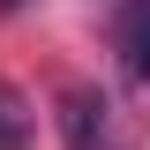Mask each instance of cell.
Segmentation results:
<instances>
[{
    "label": "cell",
    "mask_w": 150,
    "mask_h": 150,
    "mask_svg": "<svg viewBox=\"0 0 150 150\" xmlns=\"http://www.w3.org/2000/svg\"><path fill=\"white\" fill-rule=\"evenodd\" d=\"M0 8H23V0H0Z\"/></svg>",
    "instance_id": "4"
},
{
    "label": "cell",
    "mask_w": 150,
    "mask_h": 150,
    "mask_svg": "<svg viewBox=\"0 0 150 150\" xmlns=\"http://www.w3.org/2000/svg\"><path fill=\"white\" fill-rule=\"evenodd\" d=\"M120 45H128V68L150 83V0H135V8H128V23H120Z\"/></svg>",
    "instance_id": "2"
},
{
    "label": "cell",
    "mask_w": 150,
    "mask_h": 150,
    "mask_svg": "<svg viewBox=\"0 0 150 150\" xmlns=\"http://www.w3.org/2000/svg\"><path fill=\"white\" fill-rule=\"evenodd\" d=\"M53 120H60V143L68 150H112V105L90 90V83H68Z\"/></svg>",
    "instance_id": "1"
},
{
    "label": "cell",
    "mask_w": 150,
    "mask_h": 150,
    "mask_svg": "<svg viewBox=\"0 0 150 150\" xmlns=\"http://www.w3.org/2000/svg\"><path fill=\"white\" fill-rule=\"evenodd\" d=\"M0 150H30V105L8 83H0Z\"/></svg>",
    "instance_id": "3"
}]
</instances>
